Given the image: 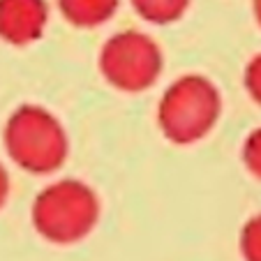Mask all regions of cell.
I'll return each instance as SVG.
<instances>
[{
  "label": "cell",
  "instance_id": "3",
  "mask_svg": "<svg viewBox=\"0 0 261 261\" xmlns=\"http://www.w3.org/2000/svg\"><path fill=\"white\" fill-rule=\"evenodd\" d=\"M33 224L46 241L67 245L86 238L97 224L99 199L93 188L81 180L51 182L33 201Z\"/></svg>",
  "mask_w": 261,
  "mask_h": 261
},
{
  "label": "cell",
  "instance_id": "9",
  "mask_svg": "<svg viewBox=\"0 0 261 261\" xmlns=\"http://www.w3.org/2000/svg\"><path fill=\"white\" fill-rule=\"evenodd\" d=\"M241 158H243V164H245L247 171L261 180V127L252 129V132L247 134L245 143H243Z\"/></svg>",
  "mask_w": 261,
  "mask_h": 261
},
{
  "label": "cell",
  "instance_id": "4",
  "mask_svg": "<svg viewBox=\"0 0 261 261\" xmlns=\"http://www.w3.org/2000/svg\"><path fill=\"white\" fill-rule=\"evenodd\" d=\"M99 72L120 93H143L162 72V51L148 35L123 30L111 35L99 51Z\"/></svg>",
  "mask_w": 261,
  "mask_h": 261
},
{
  "label": "cell",
  "instance_id": "11",
  "mask_svg": "<svg viewBox=\"0 0 261 261\" xmlns=\"http://www.w3.org/2000/svg\"><path fill=\"white\" fill-rule=\"evenodd\" d=\"M7 197H10V176H7L5 167L0 164V211H3V206H5Z\"/></svg>",
  "mask_w": 261,
  "mask_h": 261
},
{
  "label": "cell",
  "instance_id": "1",
  "mask_svg": "<svg viewBox=\"0 0 261 261\" xmlns=\"http://www.w3.org/2000/svg\"><path fill=\"white\" fill-rule=\"evenodd\" d=\"M222 97L217 86L203 74L178 76L162 93L158 104V125L171 143H197L217 125Z\"/></svg>",
  "mask_w": 261,
  "mask_h": 261
},
{
  "label": "cell",
  "instance_id": "10",
  "mask_svg": "<svg viewBox=\"0 0 261 261\" xmlns=\"http://www.w3.org/2000/svg\"><path fill=\"white\" fill-rule=\"evenodd\" d=\"M243 84H245L247 95H250L256 104H261V54H256L254 58L245 65Z\"/></svg>",
  "mask_w": 261,
  "mask_h": 261
},
{
  "label": "cell",
  "instance_id": "7",
  "mask_svg": "<svg viewBox=\"0 0 261 261\" xmlns=\"http://www.w3.org/2000/svg\"><path fill=\"white\" fill-rule=\"evenodd\" d=\"M139 16L153 25L178 21L190 7V0H129Z\"/></svg>",
  "mask_w": 261,
  "mask_h": 261
},
{
  "label": "cell",
  "instance_id": "12",
  "mask_svg": "<svg viewBox=\"0 0 261 261\" xmlns=\"http://www.w3.org/2000/svg\"><path fill=\"white\" fill-rule=\"evenodd\" d=\"M252 10H254V19L261 28V0H252Z\"/></svg>",
  "mask_w": 261,
  "mask_h": 261
},
{
  "label": "cell",
  "instance_id": "8",
  "mask_svg": "<svg viewBox=\"0 0 261 261\" xmlns=\"http://www.w3.org/2000/svg\"><path fill=\"white\" fill-rule=\"evenodd\" d=\"M241 252L245 261H261V213L245 222L241 231Z\"/></svg>",
  "mask_w": 261,
  "mask_h": 261
},
{
  "label": "cell",
  "instance_id": "6",
  "mask_svg": "<svg viewBox=\"0 0 261 261\" xmlns=\"http://www.w3.org/2000/svg\"><path fill=\"white\" fill-rule=\"evenodd\" d=\"M120 0H58V10L76 28H95L116 14Z\"/></svg>",
  "mask_w": 261,
  "mask_h": 261
},
{
  "label": "cell",
  "instance_id": "2",
  "mask_svg": "<svg viewBox=\"0 0 261 261\" xmlns=\"http://www.w3.org/2000/svg\"><path fill=\"white\" fill-rule=\"evenodd\" d=\"M10 160L28 173H54L67 160L69 141L60 120L37 104H23L10 114L3 129Z\"/></svg>",
  "mask_w": 261,
  "mask_h": 261
},
{
  "label": "cell",
  "instance_id": "5",
  "mask_svg": "<svg viewBox=\"0 0 261 261\" xmlns=\"http://www.w3.org/2000/svg\"><path fill=\"white\" fill-rule=\"evenodd\" d=\"M46 23V0H0V40L5 44H33L44 35Z\"/></svg>",
  "mask_w": 261,
  "mask_h": 261
}]
</instances>
